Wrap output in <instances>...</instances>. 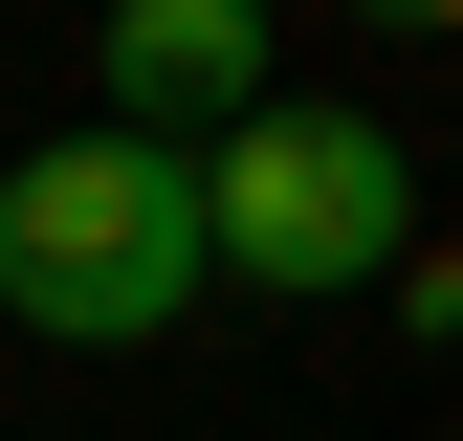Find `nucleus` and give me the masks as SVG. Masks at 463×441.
I'll use <instances>...</instances> for the list:
<instances>
[{
  "mask_svg": "<svg viewBox=\"0 0 463 441\" xmlns=\"http://www.w3.org/2000/svg\"><path fill=\"white\" fill-rule=\"evenodd\" d=\"M221 287V243H199V155H155V133H89L67 155H0V309L44 331V353H155Z\"/></svg>",
  "mask_w": 463,
  "mask_h": 441,
  "instance_id": "nucleus-1",
  "label": "nucleus"
},
{
  "mask_svg": "<svg viewBox=\"0 0 463 441\" xmlns=\"http://www.w3.org/2000/svg\"><path fill=\"white\" fill-rule=\"evenodd\" d=\"M199 243H221V287H265V309H354V287L420 265V155H397L375 110L265 89L243 133H199Z\"/></svg>",
  "mask_w": 463,
  "mask_h": 441,
  "instance_id": "nucleus-2",
  "label": "nucleus"
},
{
  "mask_svg": "<svg viewBox=\"0 0 463 441\" xmlns=\"http://www.w3.org/2000/svg\"><path fill=\"white\" fill-rule=\"evenodd\" d=\"M265 110V0H110V133L199 155Z\"/></svg>",
  "mask_w": 463,
  "mask_h": 441,
  "instance_id": "nucleus-3",
  "label": "nucleus"
},
{
  "mask_svg": "<svg viewBox=\"0 0 463 441\" xmlns=\"http://www.w3.org/2000/svg\"><path fill=\"white\" fill-rule=\"evenodd\" d=\"M354 23H397V44H463V0H354Z\"/></svg>",
  "mask_w": 463,
  "mask_h": 441,
  "instance_id": "nucleus-4",
  "label": "nucleus"
}]
</instances>
